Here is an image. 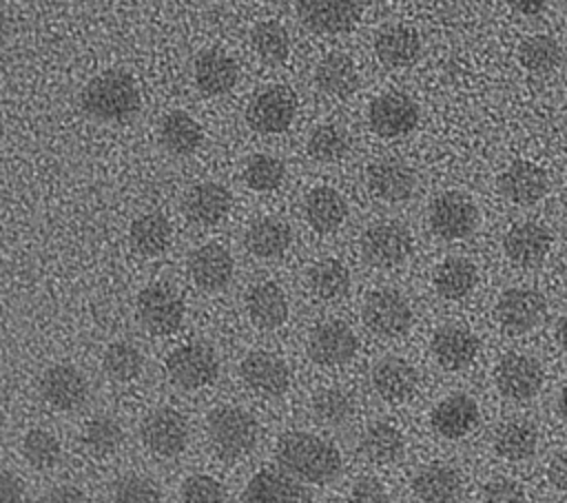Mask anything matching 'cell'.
Wrapping results in <instances>:
<instances>
[{"instance_id":"484cf974","label":"cell","mask_w":567,"mask_h":503,"mask_svg":"<svg viewBox=\"0 0 567 503\" xmlns=\"http://www.w3.org/2000/svg\"><path fill=\"white\" fill-rule=\"evenodd\" d=\"M419 377L414 366L401 357H385L372 368V386L390 403L408 401L416 390Z\"/></svg>"},{"instance_id":"681fc988","label":"cell","mask_w":567,"mask_h":503,"mask_svg":"<svg viewBox=\"0 0 567 503\" xmlns=\"http://www.w3.org/2000/svg\"><path fill=\"white\" fill-rule=\"evenodd\" d=\"M179 496H182V501H188V503L226 501V487L208 474H193L182 483Z\"/></svg>"},{"instance_id":"e0dca14e","label":"cell","mask_w":567,"mask_h":503,"mask_svg":"<svg viewBox=\"0 0 567 503\" xmlns=\"http://www.w3.org/2000/svg\"><path fill=\"white\" fill-rule=\"evenodd\" d=\"M40 394L51 408L69 412V410L80 408L86 401L89 383L78 368L58 363L42 372Z\"/></svg>"},{"instance_id":"e575fe53","label":"cell","mask_w":567,"mask_h":503,"mask_svg":"<svg viewBox=\"0 0 567 503\" xmlns=\"http://www.w3.org/2000/svg\"><path fill=\"white\" fill-rule=\"evenodd\" d=\"M538 448V430L523 419H512L498 425L494 434V450L505 461H525Z\"/></svg>"},{"instance_id":"9f6ffc18","label":"cell","mask_w":567,"mask_h":503,"mask_svg":"<svg viewBox=\"0 0 567 503\" xmlns=\"http://www.w3.org/2000/svg\"><path fill=\"white\" fill-rule=\"evenodd\" d=\"M516 13L523 16H538L540 11H545V7L549 4V0H505Z\"/></svg>"},{"instance_id":"5b68a950","label":"cell","mask_w":567,"mask_h":503,"mask_svg":"<svg viewBox=\"0 0 567 503\" xmlns=\"http://www.w3.org/2000/svg\"><path fill=\"white\" fill-rule=\"evenodd\" d=\"M137 317L153 335H171L182 326L184 301L173 286L155 281L140 290Z\"/></svg>"},{"instance_id":"f35d334b","label":"cell","mask_w":567,"mask_h":503,"mask_svg":"<svg viewBox=\"0 0 567 503\" xmlns=\"http://www.w3.org/2000/svg\"><path fill=\"white\" fill-rule=\"evenodd\" d=\"M361 454L372 463H394L403 454V437L388 421H374L365 428L359 441Z\"/></svg>"},{"instance_id":"74e56055","label":"cell","mask_w":567,"mask_h":503,"mask_svg":"<svg viewBox=\"0 0 567 503\" xmlns=\"http://www.w3.org/2000/svg\"><path fill=\"white\" fill-rule=\"evenodd\" d=\"M518 62L532 75H549L563 62L558 40L547 33H534L518 44Z\"/></svg>"},{"instance_id":"ffe728a7","label":"cell","mask_w":567,"mask_h":503,"mask_svg":"<svg viewBox=\"0 0 567 503\" xmlns=\"http://www.w3.org/2000/svg\"><path fill=\"white\" fill-rule=\"evenodd\" d=\"M430 350L441 368L463 370L478 355V337L465 326L447 324L434 332Z\"/></svg>"},{"instance_id":"2e32d148","label":"cell","mask_w":567,"mask_h":503,"mask_svg":"<svg viewBox=\"0 0 567 503\" xmlns=\"http://www.w3.org/2000/svg\"><path fill=\"white\" fill-rule=\"evenodd\" d=\"M498 191L512 204L532 206L547 195L549 177L538 164L529 160H514L498 175Z\"/></svg>"},{"instance_id":"cb8c5ba5","label":"cell","mask_w":567,"mask_h":503,"mask_svg":"<svg viewBox=\"0 0 567 503\" xmlns=\"http://www.w3.org/2000/svg\"><path fill=\"white\" fill-rule=\"evenodd\" d=\"M374 53L388 69H408L421 55V38L412 27L390 24L377 33Z\"/></svg>"},{"instance_id":"d6986e66","label":"cell","mask_w":567,"mask_h":503,"mask_svg":"<svg viewBox=\"0 0 567 503\" xmlns=\"http://www.w3.org/2000/svg\"><path fill=\"white\" fill-rule=\"evenodd\" d=\"M551 248V235L543 224L518 222L503 237V250L507 259L516 266L532 268L538 266Z\"/></svg>"},{"instance_id":"b9f144b4","label":"cell","mask_w":567,"mask_h":503,"mask_svg":"<svg viewBox=\"0 0 567 503\" xmlns=\"http://www.w3.org/2000/svg\"><path fill=\"white\" fill-rule=\"evenodd\" d=\"M306 146H308V155L315 162L330 164V162H339L348 155L350 140L341 126L321 124L310 133Z\"/></svg>"},{"instance_id":"4fadbf2b","label":"cell","mask_w":567,"mask_h":503,"mask_svg":"<svg viewBox=\"0 0 567 503\" xmlns=\"http://www.w3.org/2000/svg\"><path fill=\"white\" fill-rule=\"evenodd\" d=\"M363 257L379 268H392L408 259L412 250L410 230L399 222H381L370 226L361 237Z\"/></svg>"},{"instance_id":"1f68e13d","label":"cell","mask_w":567,"mask_h":503,"mask_svg":"<svg viewBox=\"0 0 567 503\" xmlns=\"http://www.w3.org/2000/svg\"><path fill=\"white\" fill-rule=\"evenodd\" d=\"M204 140L202 126L186 111H171L159 122V142L173 155H190Z\"/></svg>"},{"instance_id":"f546056e","label":"cell","mask_w":567,"mask_h":503,"mask_svg":"<svg viewBox=\"0 0 567 503\" xmlns=\"http://www.w3.org/2000/svg\"><path fill=\"white\" fill-rule=\"evenodd\" d=\"M241 499L255 501V503H279V501H308L310 496L286 470L284 472L261 470L248 481Z\"/></svg>"},{"instance_id":"d4e9b609","label":"cell","mask_w":567,"mask_h":503,"mask_svg":"<svg viewBox=\"0 0 567 503\" xmlns=\"http://www.w3.org/2000/svg\"><path fill=\"white\" fill-rule=\"evenodd\" d=\"M235 264L230 253L219 244L199 246L188 259V273L202 290H221L233 277Z\"/></svg>"},{"instance_id":"4316f807","label":"cell","mask_w":567,"mask_h":503,"mask_svg":"<svg viewBox=\"0 0 567 503\" xmlns=\"http://www.w3.org/2000/svg\"><path fill=\"white\" fill-rule=\"evenodd\" d=\"M230 211V193L219 182H202L184 197V213L199 226H213Z\"/></svg>"},{"instance_id":"7dc6e473","label":"cell","mask_w":567,"mask_h":503,"mask_svg":"<svg viewBox=\"0 0 567 503\" xmlns=\"http://www.w3.org/2000/svg\"><path fill=\"white\" fill-rule=\"evenodd\" d=\"M312 412L326 425H341L352 414V399L341 388H323L312 397Z\"/></svg>"},{"instance_id":"94428289","label":"cell","mask_w":567,"mask_h":503,"mask_svg":"<svg viewBox=\"0 0 567 503\" xmlns=\"http://www.w3.org/2000/svg\"><path fill=\"white\" fill-rule=\"evenodd\" d=\"M241 2H252V0H241Z\"/></svg>"},{"instance_id":"91938a15","label":"cell","mask_w":567,"mask_h":503,"mask_svg":"<svg viewBox=\"0 0 567 503\" xmlns=\"http://www.w3.org/2000/svg\"><path fill=\"white\" fill-rule=\"evenodd\" d=\"M560 277H563V284H565V288H567V259H565V264H563V268H560Z\"/></svg>"},{"instance_id":"30bf717a","label":"cell","mask_w":567,"mask_h":503,"mask_svg":"<svg viewBox=\"0 0 567 503\" xmlns=\"http://www.w3.org/2000/svg\"><path fill=\"white\" fill-rule=\"evenodd\" d=\"M547 312V304L545 297L534 290V288H525V286H516V288H507L494 308L496 321L501 324L503 330L512 332V335H523L532 328H536L543 317Z\"/></svg>"},{"instance_id":"836d02e7","label":"cell","mask_w":567,"mask_h":503,"mask_svg":"<svg viewBox=\"0 0 567 503\" xmlns=\"http://www.w3.org/2000/svg\"><path fill=\"white\" fill-rule=\"evenodd\" d=\"M173 228L162 213H144L133 219L128 228V242L135 253L144 257H155L164 253L171 244Z\"/></svg>"},{"instance_id":"83f0119b","label":"cell","mask_w":567,"mask_h":503,"mask_svg":"<svg viewBox=\"0 0 567 503\" xmlns=\"http://www.w3.org/2000/svg\"><path fill=\"white\" fill-rule=\"evenodd\" d=\"M303 217L317 233H334L348 217V204L337 188L317 186L303 199Z\"/></svg>"},{"instance_id":"5bb4252c","label":"cell","mask_w":567,"mask_h":503,"mask_svg":"<svg viewBox=\"0 0 567 503\" xmlns=\"http://www.w3.org/2000/svg\"><path fill=\"white\" fill-rule=\"evenodd\" d=\"M368 122L370 129L381 137H401L416 126L419 109L405 93L390 91L370 102Z\"/></svg>"},{"instance_id":"680465c9","label":"cell","mask_w":567,"mask_h":503,"mask_svg":"<svg viewBox=\"0 0 567 503\" xmlns=\"http://www.w3.org/2000/svg\"><path fill=\"white\" fill-rule=\"evenodd\" d=\"M556 408H558L560 417L567 421V386L560 390V394H558V399H556Z\"/></svg>"},{"instance_id":"7a4b0ae2","label":"cell","mask_w":567,"mask_h":503,"mask_svg":"<svg viewBox=\"0 0 567 503\" xmlns=\"http://www.w3.org/2000/svg\"><path fill=\"white\" fill-rule=\"evenodd\" d=\"M80 104L95 120L126 122L140 111L142 97L135 80L126 71L109 69L84 84Z\"/></svg>"},{"instance_id":"8fae6325","label":"cell","mask_w":567,"mask_h":503,"mask_svg":"<svg viewBox=\"0 0 567 503\" xmlns=\"http://www.w3.org/2000/svg\"><path fill=\"white\" fill-rule=\"evenodd\" d=\"M299 20L315 33H346L361 18V0H295Z\"/></svg>"},{"instance_id":"9c48e42d","label":"cell","mask_w":567,"mask_h":503,"mask_svg":"<svg viewBox=\"0 0 567 503\" xmlns=\"http://www.w3.org/2000/svg\"><path fill=\"white\" fill-rule=\"evenodd\" d=\"M494 381L503 397L512 401H527L543 388L545 374L540 363L532 355L509 352L501 357L494 368Z\"/></svg>"},{"instance_id":"8d00e7d4","label":"cell","mask_w":567,"mask_h":503,"mask_svg":"<svg viewBox=\"0 0 567 503\" xmlns=\"http://www.w3.org/2000/svg\"><path fill=\"white\" fill-rule=\"evenodd\" d=\"M412 490L421 501H454L461 492V476L450 465L432 463L414 474Z\"/></svg>"},{"instance_id":"52a82bcc","label":"cell","mask_w":567,"mask_h":503,"mask_svg":"<svg viewBox=\"0 0 567 503\" xmlns=\"http://www.w3.org/2000/svg\"><path fill=\"white\" fill-rule=\"evenodd\" d=\"M166 372L175 386L197 390L217 379L219 361L206 343H184L168 355Z\"/></svg>"},{"instance_id":"60d3db41","label":"cell","mask_w":567,"mask_h":503,"mask_svg":"<svg viewBox=\"0 0 567 503\" xmlns=\"http://www.w3.org/2000/svg\"><path fill=\"white\" fill-rule=\"evenodd\" d=\"M250 47L264 62L281 64L290 53V38L277 20H261L250 31Z\"/></svg>"},{"instance_id":"f6af8a7d","label":"cell","mask_w":567,"mask_h":503,"mask_svg":"<svg viewBox=\"0 0 567 503\" xmlns=\"http://www.w3.org/2000/svg\"><path fill=\"white\" fill-rule=\"evenodd\" d=\"M286 175L284 162L279 157L266 155V153H257L252 157H248L246 166H244V182L248 184V188L257 191V193H270L275 188L281 186Z\"/></svg>"},{"instance_id":"7c38bea8","label":"cell","mask_w":567,"mask_h":503,"mask_svg":"<svg viewBox=\"0 0 567 503\" xmlns=\"http://www.w3.org/2000/svg\"><path fill=\"white\" fill-rule=\"evenodd\" d=\"M140 434L153 454L177 456L188 443V423L182 412L157 408L144 417Z\"/></svg>"},{"instance_id":"9a60e30c","label":"cell","mask_w":567,"mask_h":503,"mask_svg":"<svg viewBox=\"0 0 567 503\" xmlns=\"http://www.w3.org/2000/svg\"><path fill=\"white\" fill-rule=\"evenodd\" d=\"M357 352L352 328L339 319H328L315 326L308 337V355L319 366H341Z\"/></svg>"},{"instance_id":"d590c367","label":"cell","mask_w":567,"mask_h":503,"mask_svg":"<svg viewBox=\"0 0 567 503\" xmlns=\"http://www.w3.org/2000/svg\"><path fill=\"white\" fill-rule=\"evenodd\" d=\"M478 281L476 266L465 257H447L434 270V288L443 299L458 301L467 297Z\"/></svg>"},{"instance_id":"4dcf8cb0","label":"cell","mask_w":567,"mask_h":503,"mask_svg":"<svg viewBox=\"0 0 567 503\" xmlns=\"http://www.w3.org/2000/svg\"><path fill=\"white\" fill-rule=\"evenodd\" d=\"M244 242L255 257L277 259L288 250L292 242V233L286 222L275 217H261L248 226Z\"/></svg>"},{"instance_id":"db71d44e","label":"cell","mask_w":567,"mask_h":503,"mask_svg":"<svg viewBox=\"0 0 567 503\" xmlns=\"http://www.w3.org/2000/svg\"><path fill=\"white\" fill-rule=\"evenodd\" d=\"M20 499H22L20 481L13 474L2 472V476H0V501L9 503V501H20Z\"/></svg>"},{"instance_id":"8992f818","label":"cell","mask_w":567,"mask_h":503,"mask_svg":"<svg viewBox=\"0 0 567 503\" xmlns=\"http://www.w3.org/2000/svg\"><path fill=\"white\" fill-rule=\"evenodd\" d=\"M297 115V97L284 84H272L259 91L246 111V120L252 131L264 135L284 133Z\"/></svg>"},{"instance_id":"d6a6232c","label":"cell","mask_w":567,"mask_h":503,"mask_svg":"<svg viewBox=\"0 0 567 503\" xmlns=\"http://www.w3.org/2000/svg\"><path fill=\"white\" fill-rule=\"evenodd\" d=\"M315 82L330 97H348L359 84L357 66L346 53H328L315 69Z\"/></svg>"},{"instance_id":"11a10c76","label":"cell","mask_w":567,"mask_h":503,"mask_svg":"<svg viewBox=\"0 0 567 503\" xmlns=\"http://www.w3.org/2000/svg\"><path fill=\"white\" fill-rule=\"evenodd\" d=\"M44 501H64V503H71V501H86L84 492L73 487V485H58L53 490L47 492Z\"/></svg>"},{"instance_id":"f5cc1de1","label":"cell","mask_w":567,"mask_h":503,"mask_svg":"<svg viewBox=\"0 0 567 503\" xmlns=\"http://www.w3.org/2000/svg\"><path fill=\"white\" fill-rule=\"evenodd\" d=\"M547 479L556 490L567 492V450L551 456L547 468Z\"/></svg>"},{"instance_id":"816d5d0a","label":"cell","mask_w":567,"mask_h":503,"mask_svg":"<svg viewBox=\"0 0 567 503\" xmlns=\"http://www.w3.org/2000/svg\"><path fill=\"white\" fill-rule=\"evenodd\" d=\"M352 499L354 501H365V503H385L390 496L385 494V487L372 479V476H361L352 485Z\"/></svg>"},{"instance_id":"ba28073f","label":"cell","mask_w":567,"mask_h":503,"mask_svg":"<svg viewBox=\"0 0 567 503\" xmlns=\"http://www.w3.org/2000/svg\"><path fill=\"white\" fill-rule=\"evenodd\" d=\"M361 317L374 335L399 337L412 324V308L399 290L379 288L365 297Z\"/></svg>"},{"instance_id":"277c9868","label":"cell","mask_w":567,"mask_h":503,"mask_svg":"<svg viewBox=\"0 0 567 503\" xmlns=\"http://www.w3.org/2000/svg\"><path fill=\"white\" fill-rule=\"evenodd\" d=\"M427 222L432 233L443 239H465L478 224V208L467 195L445 191L432 199Z\"/></svg>"},{"instance_id":"44dd1931","label":"cell","mask_w":567,"mask_h":503,"mask_svg":"<svg viewBox=\"0 0 567 503\" xmlns=\"http://www.w3.org/2000/svg\"><path fill=\"white\" fill-rule=\"evenodd\" d=\"M365 179H368L370 193L383 202L408 199L416 186L414 171L405 162L394 157H383L372 162L368 166Z\"/></svg>"},{"instance_id":"603a6c76","label":"cell","mask_w":567,"mask_h":503,"mask_svg":"<svg viewBox=\"0 0 567 503\" xmlns=\"http://www.w3.org/2000/svg\"><path fill=\"white\" fill-rule=\"evenodd\" d=\"M434 432L443 439H461L478 423V403L463 392L450 394L439 401L430 414Z\"/></svg>"},{"instance_id":"3957f363","label":"cell","mask_w":567,"mask_h":503,"mask_svg":"<svg viewBox=\"0 0 567 503\" xmlns=\"http://www.w3.org/2000/svg\"><path fill=\"white\" fill-rule=\"evenodd\" d=\"M206 428H208L213 450L224 461H235L248 454L255 448L259 437V425L255 417L235 406L215 408L208 414Z\"/></svg>"},{"instance_id":"ee69618b","label":"cell","mask_w":567,"mask_h":503,"mask_svg":"<svg viewBox=\"0 0 567 503\" xmlns=\"http://www.w3.org/2000/svg\"><path fill=\"white\" fill-rule=\"evenodd\" d=\"M122 439H124V432H122L120 423L111 417H104V414L93 417L82 430L84 448L95 456L113 454L120 448Z\"/></svg>"},{"instance_id":"f1b7e54d","label":"cell","mask_w":567,"mask_h":503,"mask_svg":"<svg viewBox=\"0 0 567 503\" xmlns=\"http://www.w3.org/2000/svg\"><path fill=\"white\" fill-rule=\"evenodd\" d=\"M246 310L257 328L272 330L286 321L288 299L277 284L259 281L246 292Z\"/></svg>"},{"instance_id":"7bdbcfd3","label":"cell","mask_w":567,"mask_h":503,"mask_svg":"<svg viewBox=\"0 0 567 503\" xmlns=\"http://www.w3.org/2000/svg\"><path fill=\"white\" fill-rule=\"evenodd\" d=\"M104 372L115 381H133L144 368L142 352L128 341H115L106 348L102 359Z\"/></svg>"},{"instance_id":"f907efd6","label":"cell","mask_w":567,"mask_h":503,"mask_svg":"<svg viewBox=\"0 0 567 503\" xmlns=\"http://www.w3.org/2000/svg\"><path fill=\"white\" fill-rule=\"evenodd\" d=\"M483 499L487 501H523L525 492L509 479H492L483 485Z\"/></svg>"},{"instance_id":"7402d4cb","label":"cell","mask_w":567,"mask_h":503,"mask_svg":"<svg viewBox=\"0 0 567 503\" xmlns=\"http://www.w3.org/2000/svg\"><path fill=\"white\" fill-rule=\"evenodd\" d=\"M193 78H195V86L204 95L217 97V95H226L228 91H233V86L237 84V78H239V69H237V62L228 53H224L219 49H204L195 58Z\"/></svg>"},{"instance_id":"c3c4849f","label":"cell","mask_w":567,"mask_h":503,"mask_svg":"<svg viewBox=\"0 0 567 503\" xmlns=\"http://www.w3.org/2000/svg\"><path fill=\"white\" fill-rule=\"evenodd\" d=\"M111 494L115 501H135V503H148V501H159L162 494L159 490L140 474H124L113 481Z\"/></svg>"},{"instance_id":"ac0fdd59","label":"cell","mask_w":567,"mask_h":503,"mask_svg":"<svg viewBox=\"0 0 567 503\" xmlns=\"http://www.w3.org/2000/svg\"><path fill=\"white\" fill-rule=\"evenodd\" d=\"M239 372L248 388L261 397H279L290 386V370L284 359L266 350L248 352L239 366Z\"/></svg>"},{"instance_id":"6da1fadb","label":"cell","mask_w":567,"mask_h":503,"mask_svg":"<svg viewBox=\"0 0 567 503\" xmlns=\"http://www.w3.org/2000/svg\"><path fill=\"white\" fill-rule=\"evenodd\" d=\"M279 465L299 481L328 483L341 472L337 448L310 432H288L277 443Z\"/></svg>"},{"instance_id":"bcb514c9","label":"cell","mask_w":567,"mask_h":503,"mask_svg":"<svg viewBox=\"0 0 567 503\" xmlns=\"http://www.w3.org/2000/svg\"><path fill=\"white\" fill-rule=\"evenodd\" d=\"M22 454L31 468L49 470L60 461V441L47 430H29L22 439Z\"/></svg>"},{"instance_id":"ab89813d","label":"cell","mask_w":567,"mask_h":503,"mask_svg":"<svg viewBox=\"0 0 567 503\" xmlns=\"http://www.w3.org/2000/svg\"><path fill=\"white\" fill-rule=\"evenodd\" d=\"M308 284L319 299L337 301L350 290V270L339 259H321L308 273Z\"/></svg>"},{"instance_id":"6f0895ef","label":"cell","mask_w":567,"mask_h":503,"mask_svg":"<svg viewBox=\"0 0 567 503\" xmlns=\"http://www.w3.org/2000/svg\"><path fill=\"white\" fill-rule=\"evenodd\" d=\"M556 339H558V346L567 352V315L556 326Z\"/></svg>"}]
</instances>
